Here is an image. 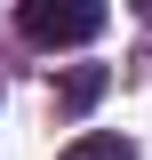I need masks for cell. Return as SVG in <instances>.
Listing matches in <instances>:
<instances>
[{
	"mask_svg": "<svg viewBox=\"0 0 152 160\" xmlns=\"http://www.w3.org/2000/svg\"><path fill=\"white\" fill-rule=\"evenodd\" d=\"M16 24H24L32 48H88V40L104 32V8H96V0H24Z\"/></svg>",
	"mask_w": 152,
	"mask_h": 160,
	"instance_id": "cell-1",
	"label": "cell"
},
{
	"mask_svg": "<svg viewBox=\"0 0 152 160\" xmlns=\"http://www.w3.org/2000/svg\"><path fill=\"white\" fill-rule=\"evenodd\" d=\"M104 80H112L104 64H72V72L56 80V104H64V112H88V104L104 96Z\"/></svg>",
	"mask_w": 152,
	"mask_h": 160,
	"instance_id": "cell-2",
	"label": "cell"
},
{
	"mask_svg": "<svg viewBox=\"0 0 152 160\" xmlns=\"http://www.w3.org/2000/svg\"><path fill=\"white\" fill-rule=\"evenodd\" d=\"M56 160H136V144H128V136H112V128H88V136H72Z\"/></svg>",
	"mask_w": 152,
	"mask_h": 160,
	"instance_id": "cell-3",
	"label": "cell"
}]
</instances>
